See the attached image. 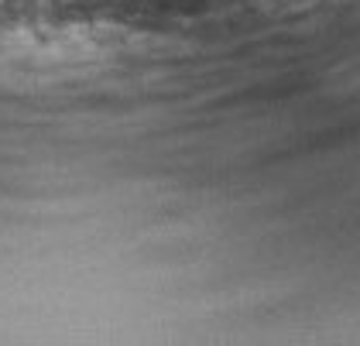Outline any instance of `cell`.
Wrapping results in <instances>:
<instances>
[{
	"label": "cell",
	"instance_id": "6da1fadb",
	"mask_svg": "<svg viewBox=\"0 0 360 346\" xmlns=\"http://www.w3.org/2000/svg\"><path fill=\"white\" fill-rule=\"evenodd\" d=\"M4 7L18 18H41V14L56 11V0H4Z\"/></svg>",
	"mask_w": 360,
	"mask_h": 346
}]
</instances>
